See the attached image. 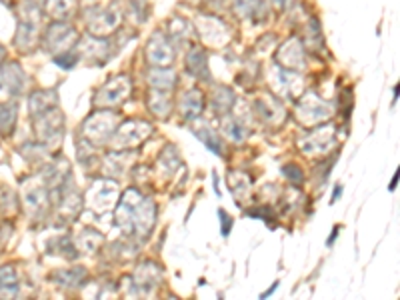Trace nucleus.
Listing matches in <instances>:
<instances>
[{
  "label": "nucleus",
  "mask_w": 400,
  "mask_h": 300,
  "mask_svg": "<svg viewBox=\"0 0 400 300\" xmlns=\"http://www.w3.org/2000/svg\"><path fill=\"white\" fill-rule=\"evenodd\" d=\"M16 292V276L12 269L0 270V296H12Z\"/></svg>",
  "instance_id": "nucleus-12"
},
{
  "label": "nucleus",
  "mask_w": 400,
  "mask_h": 300,
  "mask_svg": "<svg viewBox=\"0 0 400 300\" xmlns=\"http://www.w3.org/2000/svg\"><path fill=\"white\" fill-rule=\"evenodd\" d=\"M183 104H186V108L183 106V113H186L188 116H193L200 110V106H202V98H200V94L198 93H188L185 96V100Z\"/></svg>",
  "instance_id": "nucleus-15"
},
{
  "label": "nucleus",
  "mask_w": 400,
  "mask_h": 300,
  "mask_svg": "<svg viewBox=\"0 0 400 300\" xmlns=\"http://www.w3.org/2000/svg\"><path fill=\"white\" fill-rule=\"evenodd\" d=\"M188 71L195 74V76H208V66H206V56L205 52L200 51V48H196L188 54Z\"/></svg>",
  "instance_id": "nucleus-11"
},
{
  "label": "nucleus",
  "mask_w": 400,
  "mask_h": 300,
  "mask_svg": "<svg viewBox=\"0 0 400 300\" xmlns=\"http://www.w3.org/2000/svg\"><path fill=\"white\" fill-rule=\"evenodd\" d=\"M146 56L156 66H166V64L173 63L175 52H173V46L168 44L166 38H163L160 34H156V36L150 38L148 46H146Z\"/></svg>",
  "instance_id": "nucleus-4"
},
{
  "label": "nucleus",
  "mask_w": 400,
  "mask_h": 300,
  "mask_svg": "<svg viewBox=\"0 0 400 300\" xmlns=\"http://www.w3.org/2000/svg\"><path fill=\"white\" fill-rule=\"evenodd\" d=\"M4 58H6V48H4V46L0 44V63H2Z\"/></svg>",
  "instance_id": "nucleus-18"
},
{
  "label": "nucleus",
  "mask_w": 400,
  "mask_h": 300,
  "mask_svg": "<svg viewBox=\"0 0 400 300\" xmlns=\"http://www.w3.org/2000/svg\"><path fill=\"white\" fill-rule=\"evenodd\" d=\"M396 182H399V172L394 175V178H392V182H390V190H394V188H396Z\"/></svg>",
  "instance_id": "nucleus-17"
},
{
  "label": "nucleus",
  "mask_w": 400,
  "mask_h": 300,
  "mask_svg": "<svg viewBox=\"0 0 400 300\" xmlns=\"http://www.w3.org/2000/svg\"><path fill=\"white\" fill-rule=\"evenodd\" d=\"M123 19V12L118 9V4L113 2L108 9H104L98 16H94L93 21H91V32H93L94 36H104V34H108V32H113L116 26H118V22Z\"/></svg>",
  "instance_id": "nucleus-1"
},
{
  "label": "nucleus",
  "mask_w": 400,
  "mask_h": 300,
  "mask_svg": "<svg viewBox=\"0 0 400 300\" xmlns=\"http://www.w3.org/2000/svg\"><path fill=\"white\" fill-rule=\"evenodd\" d=\"M262 9H265L262 0H236V11L245 19L255 21L258 16H262Z\"/></svg>",
  "instance_id": "nucleus-10"
},
{
  "label": "nucleus",
  "mask_w": 400,
  "mask_h": 300,
  "mask_svg": "<svg viewBox=\"0 0 400 300\" xmlns=\"http://www.w3.org/2000/svg\"><path fill=\"white\" fill-rule=\"evenodd\" d=\"M278 63L287 68H302L304 64V52L298 41H288L280 51H278Z\"/></svg>",
  "instance_id": "nucleus-6"
},
{
  "label": "nucleus",
  "mask_w": 400,
  "mask_h": 300,
  "mask_svg": "<svg viewBox=\"0 0 400 300\" xmlns=\"http://www.w3.org/2000/svg\"><path fill=\"white\" fill-rule=\"evenodd\" d=\"M74 6L76 2L74 0H48L46 2V11L51 12L56 21H66L74 14Z\"/></svg>",
  "instance_id": "nucleus-9"
},
{
  "label": "nucleus",
  "mask_w": 400,
  "mask_h": 300,
  "mask_svg": "<svg viewBox=\"0 0 400 300\" xmlns=\"http://www.w3.org/2000/svg\"><path fill=\"white\" fill-rule=\"evenodd\" d=\"M302 110H310V116H307L304 125H314V123L322 120V118H327V116L330 114L329 108H327L322 103H318V98L317 96H312V94H307V98L300 103L298 113H302Z\"/></svg>",
  "instance_id": "nucleus-7"
},
{
  "label": "nucleus",
  "mask_w": 400,
  "mask_h": 300,
  "mask_svg": "<svg viewBox=\"0 0 400 300\" xmlns=\"http://www.w3.org/2000/svg\"><path fill=\"white\" fill-rule=\"evenodd\" d=\"M150 84H154L156 88H168L175 84V73L170 71H154L150 73Z\"/></svg>",
  "instance_id": "nucleus-13"
},
{
  "label": "nucleus",
  "mask_w": 400,
  "mask_h": 300,
  "mask_svg": "<svg viewBox=\"0 0 400 300\" xmlns=\"http://www.w3.org/2000/svg\"><path fill=\"white\" fill-rule=\"evenodd\" d=\"M126 94H128V81L124 76H118L104 86L96 96V100L103 104H118L126 98Z\"/></svg>",
  "instance_id": "nucleus-5"
},
{
  "label": "nucleus",
  "mask_w": 400,
  "mask_h": 300,
  "mask_svg": "<svg viewBox=\"0 0 400 300\" xmlns=\"http://www.w3.org/2000/svg\"><path fill=\"white\" fill-rule=\"evenodd\" d=\"M74 41H76V31L72 26H68V24H61V22L52 24L48 32H46V38H44L46 46L51 51H64Z\"/></svg>",
  "instance_id": "nucleus-2"
},
{
  "label": "nucleus",
  "mask_w": 400,
  "mask_h": 300,
  "mask_svg": "<svg viewBox=\"0 0 400 300\" xmlns=\"http://www.w3.org/2000/svg\"><path fill=\"white\" fill-rule=\"evenodd\" d=\"M14 116H16V110L14 108H9L6 104H0V130L2 133H9L12 128V123H14Z\"/></svg>",
  "instance_id": "nucleus-14"
},
{
  "label": "nucleus",
  "mask_w": 400,
  "mask_h": 300,
  "mask_svg": "<svg viewBox=\"0 0 400 300\" xmlns=\"http://www.w3.org/2000/svg\"><path fill=\"white\" fill-rule=\"evenodd\" d=\"M198 31L202 34L208 44H215V46H222L228 41V29L220 21L210 19V16H202L198 19Z\"/></svg>",
  "instance_id": "nucleus-3"
},
{
  "label": "nucleus",
  "mask_w": 400,
  "mask_h": 300,
  "mask_svg": "<svg viewBox=\"0 0 400 300\" xmlns=\"http://www.w3.org/2000/svg\"><path fill=\"white\" fill-rule=\"evenodd\" d=\"M220 217H222V222H225V228H222V234H226V232H228V217H226L222 210H220Z\"/></svg>",
  "instance_id": "nucleus-16"
},
{
  "label": "nucleus",
  "mask_w": 400,
  "mask_h": 300,
  "mask_svg": "<svg viewBox=\"0 0 400 300\" xmlns=\"http://www.w3.org/2000/svg\"><path fill=\"white\" fill-rule=\"evenodd\" d=\"M14 42H16V46L21 51H31L32 46L36 44V26H34V21L21 22Z\"/></svg>",
  "instance_id": "nucleus-8"
},
{
  "label": "nucleus",
  "mask_w": 400,
  "mask_h": 300,
  "mask_svg": "<svg viewBox=\"0 0 400 300\" xmlns=\"http://www.w3.org/2000/svg\"><path fill=\"white\" fill-rule=\"evenodd\" d=\"M275 2H277L278 6H287L288 4V0H275Z\"/></svg>",
  "instance_id": "nucleus-19"
}]
</instances>
